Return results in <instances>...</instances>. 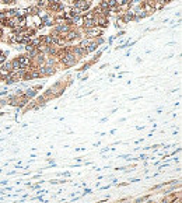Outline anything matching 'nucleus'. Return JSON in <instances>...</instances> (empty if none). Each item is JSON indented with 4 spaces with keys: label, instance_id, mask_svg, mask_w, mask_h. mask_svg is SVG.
Returning a JSON list of instances; mask_svg holds the SVG:
<instances>
[{
    "label": "nucleus",
    "instance_id": "ddd939ff",
    "mask_svg": "<svg viewBox=\"0 0 182 203\" xmlns=\"http://www.w3.org/2000/svg\"><path fill=\"white\" fill-rule=\"evenodd\" d=\"M1 69H4V70H7V71H11V70H13L11 62H4V63H3V66H1Z\"/></svg>",
    "mask_w": 182,
    "mask_h": 203
},
{
    "label": "nucleus",
    "instance_id": "20e7f679",
    "mask_svg": "<svg viewBox=\"0 0 182 203\" xmlns=\"http://www.w3.org/2000/svg\"><path fill=\"white\" fill-rule=\"evenodd\" d=\"M70 52L76 56L77 59H81L83 56L87 55V53H86V51H84L83 48H80V46H70Z\"/></svg>",
    "mask_w": 182,
    "mask_h": 203
},
{
    "label": "nucleus",
    "instance_id": "f257e3e1",
    "mask_svg": "<svg viewBox=\"0 0 182 203\" xmlns=\"http://www.w3.org/2000/svg\"><path fill=\"white\" fill-rule=\"evenodd\" d=\"M60 63H62L63 66H66V67H71V66H74V64L77 63V58L69 51V52L64 53V56L60 58Z\"/></svg>",
    "mask_w": 182,
    "mask_h": 203
},
{
    "label": "nucleus",
    "instance_id": "9b49d317",
    "mask_svg": "<svg viewBox=\"0 0 182 203\" xmlns=\"http://www.w3.org/2000/svg\"><path fill=\"white\" fill-rule=\"evenodd\" d=\"M37 6H38L39 8H48V6H49V0H38Z\"/></svg>",
    "mask_w": 182,
    "mask_h": 203
},
{
    "label": "nucleus",
    "instance_id": "9d476101",
    "mask_svg": "<svg viewBox=\"0 0 182 203\" xmlns=\"http://www.w3.org/2000/svg\"><path fill=\"white\" fill-rule=\"evenodd\" d=\"M35 95H37V91H35L34 88H28V90H27V91L24 93V97H25V98H28V100L34 98Z\"/></svg>",
    "mask_w": 182,
    "mask_h": 203
},
{
    "label": "nucleus",
    "instance_id": "7ed1b4c3",
    "mask_svg": "<svg viewBox=\"0 0 182 203\" xmlns=\"http://www.w3.org/2000/svg\"><path fill=\"white\" fill-rule=\"evenodd\" d=\"M39 17H41V16H39ZM41 20H42V24H44V27H53V25H55V21H53V16H51L49 13L44 14V16L41 17Z\"/></svg>",
    "mask_w": 182,
    "mask_h": 203
},
{
    "label": "nucleus",
    "instance_id": "dca6fc26",
    "mask_svg": "<svg viewBox=\"0 0 182 203\" xmlns=\"http://www.w3.org/2000/svg\"><path fill=\"white\" fill-rule=\"evenodd\" d=\"M1 115H3V112H0V116H1Z\"/></svg>",
    "mask_w": 182,
    "mask_h": 203
},
{
    "label": "nucleus",
    "instance_id": "39448f33",
    "mask_svg": "<svg viewBox=\"0 0 182 203\" xmlns=\"http://www.w3.org/2000/svg\"><path fill=\"white\" fill-rule=\"evenodd\" d=\"M17 60H18V62H20V64H21V69H23V67H30L31 59H30V58H28L27 55L17 56Z\"/></svg>",
    "mask_w": 182,
    "mask_h": 203
},
{
    "label": "nucleus",
    "instance_id": "f03ea898",
    "mask_svg": "<svg viewBox=\"0 0 182 203\" xmlns=\"http://www.w3.org/2000/svg\"><path fill=\"white\" fill-rule=\"evenodd\" d=\"M84 35L87 37V38H98V37H101L102 35V28H100V27H91V28H84Z\"/></svg>",
    "mask_w": 182,
    "mask_h": 203
},
{
    "label": "nucleus",
    "instance_id": "4468645a",
    "mask_svg": "<svg viewBox=\"0 0 182 203\" xmlns=\"http://www.w3.org/2000/svg\"><path fill=\"white\" fill-rule=\"evenodd\" d=\"M105 1H107V4H108L109 8H113V7L118 6V4H116V0H105Z\"/></svg>",
    "mask_w": 182,
    "mask_h": 203
},
{
    "label": "nucleus",
    "instance_id": "423d86ee",
    "mask_svg": "<svg viewBox=\"0 0 182 203\" xmlns=\"http://www.w3.org/2000/svg\"><path fill=\"white\" fill-rule=\"evenodd\" d=\"M140 6H142V8L144 10V11H146V13H147V16L156 11V10L153 8V6H151L150 3H147V1H143V3H140Z\"/></svg>",
    "mask_w": 182,
    "mask_h": 203
},
{
    "label": "nucleus",
    "instance_id": "1a4fd4ad",
    "mask_svg": "<svg viewBox=\"0 0 182 203\" xmlns=\"http://www.w3.org/2000/svg\"><path fill=\"white\" fill-rule=\"evenodd\" d=\"M4 16H6V18H7V20L13 18V17H17V8H11V10L4 11Z\"/></svg>",
    "mask_w": 182,
    "mask_h": 203
},
{
    "label": "nucleus",
    "instance_id": "6e6552de",
    "mask_svg": "<svg viewBox=\"0 0 182 203\" xmlns=\"http://www.w3.org/2000/svg\"><path fill=\"white\" fill-rule=\"evenodd\" d=\"M94 42V39L93 38H84V39H81V42H80V48H83V49H86V48L90 45V44H93Z\"/></svg>",
    "mask_w": 182,
    "mask_h": 203
},
{
    "label": "nucleus",
    "instance_id": "f8f14e48",
    "mask_svg": "<svg viewBox=\"0 0 182 203\" xmlns=\"http://www.w3.org/2000/svg\"><path fill=\"white\" fill-rule=\"evenodd\" d=\"M11 66H13V70H20V69H21V64L17 60V58L14 60H11Z\"/></svg>",
    "mask_w": 182,
    "mask_h": 203
},
{
    "label": "nucleus",
    "instance_id": "2eb2a0df",
    "mask_svg": "<svg viewBox=\"0 0 182 203\" xmlns=\"http://www.w3.org/2000/svg\"><path fill=\"white\" fill-rule=\"evenodd\" d=\"M16 0H0V4H11L14 3Z\"/></svg>",
    "mask_w": 182,
    "mask_h": 203
},
{
    "label": "nucleus",
    "instance_id": "0eeeda50",
    "mask_svg": "<svg viewBox=\"0 0 182 203\" xmlns=\"http://www.w3.org/2000/svg\"><path fill=\"white\" fill-rule=\"evenodd\" d=\"M32 17V23L35 25V30L37 28H44V24H42V20H41L39 16H31Z\"/></svg>",
    "mask_w": 182,
    "mask_h": 203
}]
</instances>
